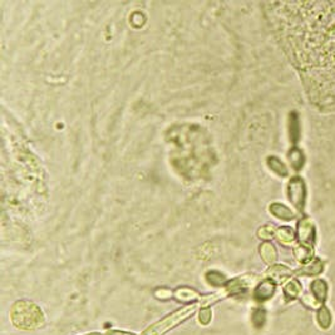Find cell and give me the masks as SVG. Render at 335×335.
<instances>
[{
  "mask_svg": "<svg viewBox=\"0 0 335 335\" xmlns=\"http://www.w3.org/2000/svg\"><path fill=\"white\" fill-rule=\"evenodd\" d=\"M10 319L14 326L22 330H34L44 325L46 318L38 305L32 301L19 300L10 310Z\"/></svg>",
  "mask_w": 335,
  "mask_h": 335,
  "instance_id": "cell-1",
  "label": "cell"
},
{
  "mask_svg": "<svg viewBox=\"0 0 335 335\" xmlns=\"http://www.w3.org/2000/svg\"><path fill=\"white\" fill-rule=\"evenodd\" d=\"M196 309L197 304H191V305H186L184 308L179 309V310L171 312L160 322L154 323L150 328L146 329L142 335H163L168 330L173 329L174 326L179 325V324L185 322L186 319H188L196 311Z\"/></svg>",
  "mask_w": 335,
  "mask_h": 335,
  "instance_id": "cell-2",
  "label": "cell"
},
{
  "mask_svg": "<svg viewBox=\"0 0 335 335\" xmlns=\"http://www.w3.org/2000/svg\"><path fill=\"white\" fill-rule=\"evenodd\" d=\"M289 199L298 210H303L304 204H305V186L304 181L299 177H295L290 181L288 188Z\"/></svg>",
  "mask_w": 335,
  "mask_h": 335,
  "instance_id": "cell-3",
  "label": "cell"
},
{
  "mask_svg": "<svg viewBox=\"0 0 335 335\" xmlns=\"http://www.w3.org/2000/svg\"><path fill=\"white\" fill-rule=\"evenodd\" d=\"M255 281L256 278L252 277V275H245V277L236 278L227 284L226 288H225V292H226L227 295L240 294V292L245 291V290L251 288L255 284Z\"/></svg>",
  "mask_w": 335,
  "mask_h": 335,
  "instance_id": "cell-4",
  "label": "cell"
},
{
  "mask_svg": "<svg viewBox=\"0 0 335 335\" xmlns=\"http://www.w3.org/2000/svg\"><path fill=\"white\" fill-rule=\"evenodd\" d=\"M298 235L303 245L311 246L315 240V226L310 219H303L298 224Z\"/></svg>",
  "mask_w": 335,
  "mask_h": 335,
  "instance_id": "cell-5",
  "label": "cell"
},
{
  "mask_svg": "<svg viewBox=\"0 0 335 335\" xmlns=\"http://www.w3.org/2000/svg\"><path fill=\"white\" fill-rule=\"evenodd\" d=\"M275 285H277V283H274L271 279H266V280L261 281L255 288L254 298L258 301H265L270 299L275 292Z\"/></svg>",
  "mask_w": 335,
  "mask_h": 335,
  "instance_id": "cell-6",
  "label": "cell"
},
{
  "mask_svg": "<svg viewBox=\"0 0 335 335\" xmlns=\"http://www.w3.org/2000/svg\"><path fill=\"white\" fill-rule=\"evenodd\" d=\"M267 279H271L274 283H284L291 275V271L284 265H274L270 267L266 272Z\"/></svg>",
  "mask_w": 335,
  "mask_h": 335,
  "instance_id": "cell-7",
  "label": "cell"
},
{
  "mask_svg": "<svg viewBox=\"0 0 335 335\" xmlns=\"http://www.w3.org/2000/svg\"><path fill=\"white\" fill-rule=\"evenodd\" d=\"M270 212L275 216V218L280 220H285V221H289V220L294 219V213L290 210L288 206L281 204H272L270 206Z\"/></svg>",
  "mask_w": 335,
  "mask_h": 335,
  "instance_id": "cell-8",
  "label": "cell"
},
{
  "mask_svg": "<svg viewBox=\"0 0 335 335\" xmlns=\"http://www.w3.org/2000/svg\"><path fill=\"white\" fill-rule=\"evenodd\" d=\"M323 269H324L323 261L319 260V259H317V260H314L312 263L301 267L299 271H298V274H304V275H308V277H315V275H319L320 272L323 271Z\"/></svg>",
  "mask_w": 335,
  "mask_h": 335,
  "instance_id": "cell-9",
  "label": "cell"
},
{
  "mask_svg": "<svg viewBox=\"0 0 335 335\" xmlns=\"http://www.w3.org/2000/svg\"><path fill=\"white\" fill-rule=\"evenodd\" d=\"M260 254L263 260L265 261L266 264L269 265H272L277 260V250H275L274 245H271L270 243H265L260 246Z\"/></svg>",
  "mask_w": 335,
  "mask_h": 335,
  "instance_id": "cell-10",
  "label": "cell"
},
{
  "mask_svg": "<svg viewBox=\"0 0 335 335\" xmlns=\"http://www.w3.org/2000/svg\"><path fill=\"white\" fill-rule=\"evenodd\" d=\"M174 298L182 303H191L199 298V294L190 288H179L174 291Z\"/></svg>",
  "mask_w": 335,
  "mask_h": 335,
  "instance_id": "cell-11",
  "label": "cell"
},
{
  "mask_svg": "<svg viewBox=\"0 0 335 335\" xmlns=\"http://www.w3.org/2000/svg\"><path fill=\"white\" fill-rule=\"evenodd\" d=\"M294 255L300 263H308L309 260L314 255V250H312L311 246H308V245H299V246L295 247Z\"/></svg>",
  "mask_w": 335,
  "mask_h": 335,
  "instance_id": "cell-12",
  "label": "cell"
},
{
  "mask_svg": "<svg viewBox=\"0 0 335 335\" xmlns=\"http://www.w3.org/2000/svg\"><path fill=\"white\" fill-rule=\"evenodd\" d=\"M311 291L314 297L317 298L320 303H323L326 299V294H328V285L324 280H315L311 284Z\"/></svg>",
  "mask_w": 335,
  "mask_h": 335,
  "instance_id": "cell-13",
  "label": "cell"
},
{
  "mask_svg": "<svg viewBox=\"0 0 335 335\" xmlns=\"http://www.w3.org/2000/svg\"><path fill=\"white\" fill-rule=\"evenodd\" d=\"M275 236H277L278 240L280 241L281 244H285V245L292 244L295 240L294 230H292L291 227H288V226L280 227V229L275 232Z\"/></svg>",
  "mask_w": 335,
  "mask_h": 335,
  "instance_id": "cell-14",
  "label": "cell"
},
{
  "mask_svg": "<svg viewBox=\"0 0 335 335\" xmlns=\"http://www.w3.org/2000/svg\"><path fill=\"white\" fill-rule=\"evenodd\" d=\"M301 291H303V288H301V284L298 280L288 281L284 286V292H285L288 299H297L301 294Z\"/></svg>",
  "mask_w": 335,
  "mask_h": 335,
  "instance_id": "cell-15",
  "label": "cell"
},
{
  "mask_svg": "<svg viewBox=\"0 0 335 335\" xmlns=\"http://www.w3.org/2000/svg\"><path fill=\"white\" fill-rule=\"evenodd\" d=\"M331 312L329 310L326 306H322V308L319 309V311H318V315H317V320H318V324H319L320 326L324 329L329 328L331 324Z\"/></svg>",
  "mask_w": 335,
  "mask_h": 335,
  "instance_id": "cell-16",
  "label": "cell"
},
{
  "mask_svg": "<svg viewBox=\"0 0 335 335\" xmlns=\"http://www.w3.org/2000/svg\"><path fill=\"white\" fill-rule=\"evenodd\" d=\"M267 162H269L270 168H271L274 172L280 174V176H286V174H288V170H286V167L284 166V163L279 159H277V157H270V159L267 160Z\"/></svg>",
  "mask_w": 335,
  "mask_h": 335,
  "instance_id": "cell-17",
  "label": "cell"
},
{
  "mask_svg": "<svg viewBox=\"0 0 335 335\" xmlns=\"http://www.w3.org/2000/svg\"><path fill=\"white\" fill-rule=\"evenodd\" d=\"M206 279H207L208 283L212 284V285H215V286L224 285V283H225V281H226V279H225L224 275H222L221 272H219V271H210V272H207Z\"/></svg>",
  "mask_w": 335,
  "mask_h": 335,
  "instance_id": "cell-18",
  "label": "cell"
},
{
  "mask_svg": "<svg viewBox=\"0 0 335 335\" xmlns=\"http://www.w3.org/2000/svg\"><path fill=\"white\" fill-rule=\"evenodd\" d=\"M211 318H212V312H211L210 308H202L201 311L199 314V322L204 325H207L208 323L211 322Z\"/></svg>",
  "mask_w": 335,
  "mask_h": 335,
  "instance_id": "cell-19",
  "label": "cell"
},
{
  "mask_svg": "<svg viewBox=\"0 0 335 335\" xmlns=\"http://www.w3.org/2000/svg\"><path fill=\"white\" fill-rule=\"evenodd\" d=\"M274 233H275L274 227L269 226V225H267V226L260 227V229H259V231H258L259 238L265 239V240H269V239H271L272 236H274Z\"/></svg>",
  "mask_w": 335,
  "mask_h": 335,
  "instance_id": "cell-20",
  "label": "cell"
},
{
  "mask_svg": "<svg viewBox=\"0 0 335 335\" xmlns=\"http://www.w3.org/2000/svg\"><path fill=\"white\" fill-rule=\"evenodd\" d=\"M290 161L292 162V166L300 167L301 162H303V153L299 150H294L290 154Z\"/></svg>",
  "mask_w": 335,
  "mask_h": 335,
  "instance_id": "cell-21",
  "label": "cell"
},
{
  "mask_svg": "<svg viewBox=\"0 0 335 335\" xmlns=\"http://www.w3.org/2000/svg\"><path fill=\"white\" fill-rule=\"evenodd\" d=\"M303 303L305 304L306 306H309V308H318V306L320 305V301L315 297H311V295H305V297L303 298Z\"/></svg>",
  "mask_w": 335,
  "mask_h": 335,
  "instance_id": "cell-22",
  "label": "cell"
},
{
  "mask_svg": "<svg viewBox=\"0 0 335 335\" xmlns=\"http://www.w3.org/2000/svg\"><path fill=\"white\" fill-rule=\"evenodd\" d=\"M252 322H254L256 326L263 325L264 322H265V311L256 310L254 312V317H252Z\"/></svg>",
  "mask_w": 335,
  "mask_h": 335,
  "instance_id": "cell-23",
  "label": "cell"
},
{
  "mask_svg": "<svg viewBox=\"0 0 335 335\" xmlns=\"http://www.w3.org/2000/svg\"><path fill=\"white\" fill-rule=\"evenodd\" d=\"M162 294L161 297H159V299H170L171 297H172V291H170V290L167 289H159L156 291V295H160Z\"/></svg>",
  "mask_w": 335,
  "mask_h": 335,
  "instance_id": "cell-24",
  "label": "cell"
},
{
  "mask_svg": "<svg viewBox=\"0 0 335 335\" xmlns=\"http://www.w3.org/2000/svg\"><path fill=\"white\" fill-rule=\"evenodd\" d=\"M104 335H136V334L127 333V331H121V330H111Z\"/></svg>",
  "mask_w": 335,
  "mask_h": 335,
  "instance_id": "cell-25",
  "label": "cell"
},
{
  "mask_svg": "<svg viewBox=\"0 0 335 335\" xmlns=\"http://www.w3.org/2000/svg\"><path fill=\"white\" fill-rule=\"evenodd\" d=\"M86 335H104V334H98V333H92V334H86Z\"/></svg>",
  "mask_w": 335,
  "mask_h": 335,
  "instance_id": "cell-26",
  "label": "cell"
}]
</instances>
